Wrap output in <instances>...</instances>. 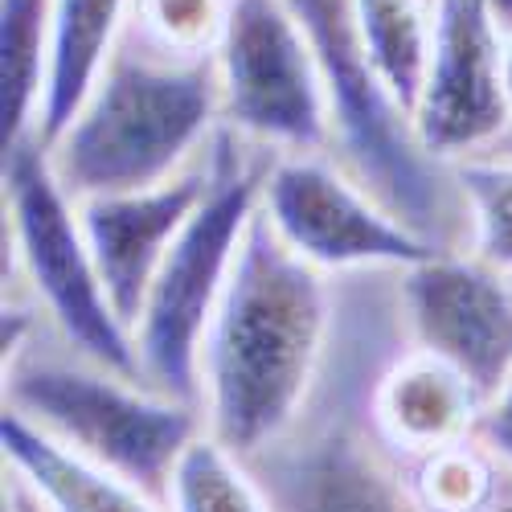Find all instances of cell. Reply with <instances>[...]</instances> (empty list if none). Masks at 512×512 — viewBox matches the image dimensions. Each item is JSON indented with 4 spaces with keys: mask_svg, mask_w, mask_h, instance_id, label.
Here are the masks:
<instances>
[{
    "mask_svg": "<svg viewBox=\"0 0 512 512\" xmlns=\"http://www.w3.org/2000/svg\"><path fill=\"white\" fill-rule=\"evenodd\" d=\"M328 320L324 271L295 259L259 209L201 349L205 435L246 463L275 447L308 402Z\"/></svg>",
    "mask_w": 512,
    "mask_h": 512,
    "instance_id": "obj_1",
    "label": "cell"
},
{
    "mask_svg": "<svg viewBox=\"0 0 512 512\" xmlns=\"http://www.w3.org/2000/svg\"><path fill=\"white\" fill-rule=\"evenodd\" d=\"M213 123H222L213 58L115 50L78 119L46 152L74 201L132 193L181 177Z\"/></svg>",
    "mask_w": 512,
    "mask_h": 512,
    "instance_id": "obj_2",
    "label": "cell"
},
{
    "mask_svg": "<svg viewBox=\"0 0 512 512\" xmlns=\"http://www.w3.org/2000/svg\"><path fill=\"white\" fill-rule=\"evenodd\" d=\"M271 164H254L222 136L209 152V189L168 250L136 320V361L148 390L201 410V349L238 267L242 238L263 205Z\"/></svg>",
    "mask_w": 512,
    "mask_h": 512,
    "instance_id": "obj_3",
    "label": "cell"
},
{
    "mask_svg": "<svg viewBox=\"0 0 512 512\" xmlns=\"http://www.w3.org/2000/svg\"><path fill=\"white\" fill-rule=\"evenodd\" d=\"M5 410L144 488L164 508L181 455L205 431L197 406L173 402L144 381L107 373L91 361H13L5 373Z\"/></svg>",
    "mask_w": 512,
    "mask_h": 512,
    "instance_id": "obj_4",
    "label": "cell"
},
{
    "mask_svg": "<svg viewBox=\"0 0 512 512\" xmlns=\"http://www.w3.org/2000/svg\"><path fill=\"white\" fill-rule=\"evenodd\" d=\"M5 218L17 263L66 345L82 361L140 381L136 336L103 287L78 222V201L66 193L50 152L33 136L5 148Z\"/></svg>",
    "mask_w": 512,
    "mask_h": 512,
    "instance_id": "obj_5",
    "label": "cell"
},
{
    "mask_svg": "<svg viewBox=\"0 0 512 512\" xmlns=\"http://www.w3.org/2000/svg\"><path fill=\"white\" fill-rule=\"evenodd\" d=\"M287 5L308 29L320 58L332 95V144L345 152L349 173L406 226L435 242L431 230L443 222L439 160L422 152L410 115L381 91L377 74L369 70L353 25V0H287Z\"/></svg>",
    "mask_w": 512,
    "mask_h": 512,
    "instance_id": "obj_6",
    "label": "cell"
},
{
    "mask_svg": "<svg viewBox=\"0 0 512 512\" xmlns=\"http://www.w3.org/2000/svg\"><path fill=\"white\" fill-rule=\"evenodd\" d=\"M213 70L230 132L287 156H320L332 144L328 82L287 0H234Z\"/></svg>",
    "mask_w": 512,
    "mask_h": 512,
    "instance_id": "obj_7",
    "label": "cell"
},
{
    "mask_svg": "<svg viewBox=\"0 0 512 512\" xmlns=\"http://www.w3.org/2000/svg\"><path fill=\"white\" fill-rule=\"evenodd\" d=\"M259 209L279 242L316 271H406L443 250L381 205L353 173H340L324 156H279L267 168Z\"/></svg>",
    "mask_w": 512,
    "mask_h": 512,
    "instance_id": "obj_8",
    "label": "cell"
},
{
    "mask_svg": "<svg viewBox=\"0 0 512 512\" xmlns=\"http://www.w3.org/2000/svg\"><path fill=\"white\" fill-rule=\"evenodd\" d=\"M410 123L439 164L480 160L512 132L504 25L488 0H435V50Z\"/></svg>",
    "mask_w": 512,
    "mask_h": 512,
    "instance_id": "obj_9",
    "label": "cell"
},
{
    "mask_svg": "<svg viewBox=\"0 0 512 512\" xmlns=\"http://www.w3.org/2000/svg\"><path fill=\"white\" fill-rule=\"evenodd\" d=\"M402 312L418 353L476 386L484 406L512 381V279L476 254H431L402 271Z\"/></svg>",
    "mask_w": 512,
    "mask_h": 512,
    "instance_id": "obj_10",
    "label": "cell"
},
{
    "mask_svg": "<svg viewBox=\"0 0 512 512\" xmlns=\"http://www.w3.org/2000/svg\"><path fill=\"white\" fill-rule=\"evenodd\" d=\"M209 189V164L181 173L152 189L103 193L78 201V222L95 254V267L119 320L136 332L148 291L168 259V250L189 226L193 209Z\"/></svg>",
    "mask_w": 512,
    "mask_h": 512,
    "instance_id": "obj_11",
    "label": "cell"
},
{
    "mask_svg": "<svg viewBox=\"0 0 512 512\" xmlns=\"http://www.w3.org/2000/svg\"><path fill=\"white\" fill-rule=\"evenodd\" d=\"M377 426L394 447L426 459L476 439L484 398L459 369L431 353H410L377 386Z\"/></svg>",
    "mask_w": 512,
    "mask_h": 512,
    "instance_id": "obj_12",
    "label": "cell"
},
{
    "mask_svg": "<svg viewBox=\"0 0 512 512\" xmlns=\"http://www.w3.org/2000/svg\"><path fill=\"white\" fill-rule=\"evenodd\" d=\"M132 0H50V66L33 140L54 148L107 74Z\"/></svg>",
    "mask_w": 512,
    "mask_h": 512,
    "instance_id": "obj_13",
    "label": "cell"
},
{
    "mask_svg": "<svg viewBox=\"0 0 512 512\" xmlns=\"http://www.w3.org/2000/svg\"><path fill=\"white\" fill-rule=\"evenodd\" d=\"M0 451H5V467L46 512H168L144 488L74 455L13 410L0 414Z\"/></svg>",
    "mask_w": 512,
    "mask_h": 512,
    "instance_id": "obj_14",
    "label": "cell"
},
{
    "mask_svg": "<svg viewBox=\"0 0 512 512\" xmlns=\"http://www.w3.org/2000/svg\"><path fill=\"white\" fill-rule=\"evenodd\" d=\"M275 512H422L373 455L349 439H332L263 484Z\"/></svg>",
    "mask_w": 512,
    "mask_h": 512,
    "instance_id": "obj_15",
    "label": "cell"
},
{
    "mask_svg": "<svg viewBox=\"0 0 512 512\" xmlns=\"http://www.w3.org/2000/svg\"><path fill=\"white\" fill-rule=\"evenodd\" d=\"M361 54L406 115H414L435 50V0H353Z\"/></svg>",
    "mask_w": 512,
    "mask_h": 512,
    "instance_id": "obj_16",
    "label": "cell"
},
{
    "mask_svg": "<svg viewBox=\"0 0 512 512\" xmlns=\"http://www.w3.org/2000/svg\"><path fill=\"white\" fill-rule=\"evenodd\" d=\"M50 66V0H0V144L37 132Z\"/></svg>",
    "mask_w": 512,
    "mask_h": 512,
    "instance_id": "obj_17",
    "label": "cell"
},
{
    "mask_svg": "<svg viewBox=\"0 0 512 512\" xmlns=\"http://www.w3.org/2000/svg\"><path fill=\"white\" fill-rule=\"evenodd\" d=\"M168 512H275V504L246 459L201 431L168 484Z\"/></svg>",
    "mask_w": 512,
    "mask_h": 512,
    "instance_id": "obj_18",
    "label": "cell"
},
{
    "mask_svg": "<svg viewBox=\"0 0 512 512\" xmlns=\"http://www.w3.org/2000/svg\"><path fill=\"white\" fill-rule=\"evenodd\" d=\"M455 181L472 222V254L512 279V160H463L455 164Z\"/></svg>",
    "mask_w": 512,
    "mask_h": 512,
    "instance_id": "obj_19",
    "label": "cell"
},
{
    "mask_svg": "<svg viewBox=\"0 0 512 512\" xmlns=\"http://www.w3.org/2000/svg\"><path fill=\"white\" fill-rule=\"evenodd\" d=\"M410 496L422 512H488L500 504L492 455L476 439L426 455L418 463Z\"/></svg>",
    "mask_w": 512,
    "mask_h": 512,
    "instance_id": "obj_20",
    "label": "cell"
},
{
    "mask_svg": "<svg viewBox=\"0 0 512 512\" xmlns=\"http://www.w3.org/2000/svg\"><path fill=\"white\" fill-rule=\"evenodd\" d=\"M234 0H136L148 37L164 54L213 58Z\"/></svg>",
    "mask_w": 512,
    "mask_h": 512,
    "instance_id": "obj_21",
    "label": "cell"
},
{
    "mask_svg": "<svg viewBox=\"0 0 512 512\" xmlns=\"http://www.w3.org/2000/svg\"><path fill=\"white\" fill-rule=\"evenodd\" d=\"M476 443L500 459L504 467H512V381L484 406L480 426H476Z\"/></svg>",
    "mask_w": 512,
    "mask_h": 512,
    "instance_id": "obj_22",
    "label": "cell"
},
{
    "mask_svg": "<svg viewBox=\"0 0 512 512\" xmlns=\"http://www.w3.org/2000/svg\"><path fill=\"white\" fill-rule=\"evenodd\" d=\"M5 512H41V504H37V496L21 480H13L9 492H5Z\"/></svg>",
    "mask_w": 512,
    "mask_h": 512,
    "instance_id": "obj_23",
    "label": "cell"
},
{
    "mask_svg": "<svg viewBox=\"0 0 512 512\" xmlns=\"http://www.w3.org/2000/svg\"><path fill=\"white\" fill-rule=\"evenodd\" d=\"M504 91H508V103H512V29L504 33Z\"/></svg>",
    "mask_w": 512,
    "mask_h": 512,
    "instance_id": "obj_24",
    "label": "cell"
},
{
    "mask_svg": "<svg viewBox=\"0 0 512 512\" xmlns=\"http://www.w3.org/2000/svg\"><path fill=\"white\" fill-rule=\"evenodd\" d=\"M488 9L496 13V21L504 25V33L512 29V0H488Z\"/></svg>",
    "mask_w": 512,
    "mask_h": 512,
    "instance_id": "obj_25",
    "label": "cell"
},
{
    "mask_svg": "<svg viewBox=\"0 0 512 512\" xmlns=\"http://www.w3.org/2000/svg\"><path fill=\"white\" fill-rule=\"evenodd\" d=\"M488 156H504V160H512V132H508V136H504V140H500V144H496Z\"/></svg>",
    "mask_w": 512,
    "mask_h": 512,
    "instance_id": "obj_26",
    "label": "cell"
},
{
    "mask_svg": "<svg viewBox=\"0 0 512 512\" xmlns=\"http://www.w3.org/2000/svg\"><path fill=\"white\" fill-rule=\"evenodd\" d=\"M488 512H512V500H500L496 508H488Z\"/></svg>",
    "mask_w": 512,
    "mask_h": 512,
    "instance_id": "obj_27",
    "label": "cell"
}]
</instances>
